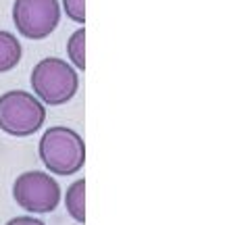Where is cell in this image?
Segmentation results:
<instances>
[{
    "instance_id": "1",
    "label": "cell",
    "mask_w": 250,
    "mask_h": 225,
    "mask_svg": "<svg viewBox=\"0 0 250 225\" xmlns=\"http://www.w3.org/2000/svg\"><path fill=\"white\" fill-rule=\"evenodd\" d=\"M38 154L44 167L54 175H75L85 163L83 138L75 129L54 125L44 131L38 144Z\"/></svg>"
},
{
    "instance_id": "2",
    "label": "cell",
    "mask_w": 250,
    "mask_h": 225,
    "mask_svg": "<svg viewBox=\"0 0 250 225\" xmlns=\"http://www.w3.org/2000/svg\"><path fill=\"white\" fill-rule=\"evenodd\" d=\"M31 88H34L36 98L42 104L61 106L69 102L77 88H80V77L77 71L62 59L48 57L42 59L34 69H31Z\"/></svg>"
},
{
    "instance_id": "3",
    "label": "cell",
    "mask_w": 250,
    "mask_h": 225,
    "mask_svg": "<svg viewBox=\"0 0 250 225\" xmlns=\"http://www.w3.org/2000/svg\"><path fill=\"white\" fill-rule=\"evenodd\" d=\"M46 121V108L25 90H9L0 96V131L13 138L34 136Z\"/></svg>"
},
{
    "instance_id": "4",
    "label": "cell",
    "mask_w": 250,
    "mask_h": 225,
    "mask_svg": "<svg viewBox=\"0 0 250 225\" xmlns=\"http://www.w3.org/2000/svg\"><path fill=\"white\" fill-rule=\"evenodd\" d=\"M13 198L25 213H52L61 203V185L50 173L25 171L13 182Z\"/></svg>"
},
{
    "instance_id": "5",
    "label": "cell",
    "mask_w": 250,
    "mask_h": 225,
    "mask_svg": "<svg viewBox=\"0 0 250 225\" xmlns=\"http://www.w3.org/2000/svg\"><path fill=\"white\" fill-rule=\"evenodd\" d=\"M61 21L59 0H15L13 23L27 40H44Z\"/></svg>"
},
{
    "instance_id": "6",
    "label": "cell",
    "mask_w": 250,
    "mask_h": 225,
    "mask_svg": "<svg viewBox=\"0 0 250 225\" xmlns=\"http://www.w3.org/2000/svg\"><path fill=\"white\" fill-rule=\"evenodd\" d=\"M21 54H23V48L17 40V36L0 29V73H6L17 67L21 61Z\"/></svg>"
},
{
    "instance_id": "7",
    "label": "cell",
    "mask_w": 250,
    "mask_h": 225,
    "mask_svg": "<svg viewBox=\"0 0 250 225\" xmlns=\"http://www.w3.org/2000/svg\"><path fill=\"white\" fill-rule=\"evenodd\" d=\"M65 208L73 221L85 223V180H75L67 188Z\"/></svg>"
},
{
    "instance_id": "8",
    "label": "cell",
    "mask_w": 250,
    "mask_h": 225,
    "mask_svg": "<svg viewBox=\"0 0 250 225\" xmlns=\"http://www.w3.org/2000/svg\"><path fill=\"white\" fill-rule=\"evenodd\" d=\"M67 54L69 61H71L73 69H80V71H85V29L80 27L69 36L67 40Z\"/></svg>"
},
{
    "instance_id": "9",
    "label": "cell",
    "mask_w": 250,
    "mask_h": 225,
    "mask_svg": "<svg viewBox=\"0 0 250 225\" xmlns=\"http://www.w3.org/2000/svg\"><path fill=\"white\" fill-rule=\"evenodd\" d=\"M62 9H65L67 17L75 23L85 21V0H62Z\"/></svg>"
},
{
    "instance_id": "10",
    "label": "cell",
    "mask_w": 250,
    "mask_h": 225,
    "mask_svg": "<svg viewBox=\"0 0 250 225\" xmlns=\"http://www.w3.org/2000/svg\"><path fill=\"white\" fill-rule=\"evenodd\" d=\"M4 225H46V223L34 215H21V217H13V219L6 221Z\"/></svg>"
}]
</instances>
